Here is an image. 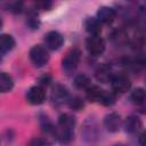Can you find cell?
<instances>
[{
  "label": "cell",
  "mask_w": 146,
  "mask_h": 146,
  "mask_svg": "<svg viewBox=\"0 0 146 146\" xmlns=\"http://www.w3.org/2000/svg\"><path fill=\"white\" fill-rule=\"evenodd\" d=\"M74 127H75V117L68 113L62 114L58 119L56 128H54V135L56 139L62 144L70 143L73 139Z\"/></svg>",
  "instance_id": "1"
},
{
  "label": "cell",
  "mask_w": 146,
  "mask_h": 146,
  "mask_svg": "<svg viewBox=\"0 0 146 146\" xmlns=\"http://www.w3.org/2000/svg\"><path fill=\"white\" fill-rule=\"evenodd\" d=\"M81 59V51L79 48H72L70 49L62 59V67L66 74L73 73Z\"/></svg>",
  "instance_id": "2"
},
{
  "label": "cell",
  "mask_w": 146,
  "mask_h": 146,
  "mask_svg": "<svg viewBox=\"0 0 146 146\" xmlns=\"http://www.w3.org/2000/svg\"><path fill=\"white\" fill-rule=\"evenodd\" d=\"M30 59L32 62V64L35 67H42L44 66L48 60H49V54L48 50L46 49V47L41 46V44H35L30 49L29 52Z\"/></svg>",
  "instance_id": "3"
},
{
  "label": "cell",
  "mask_w": 146,
  "mask_h": 146,
  "mask_svg": "<svg viewBox=\"0 0 146 146\" xmlns=\"http://www.w3.org/2000/svg\"><path fill=\"white\" fill-rule=\"evenodd\" d=\"M111 87L114 94H124L131 88V80L125 74H116L111 80Z\"/></svg>",
  "instance_id": "4"
},
{
  "label": "cell",
  "mask_w": 146,
  "mask_h": 146,
  "mask_svg": "<svg viewBox=\"0 0 146 146\" xmlns=\"http://www.w3.org/2000/svg\"><path fill=\"white\" fill-rule=\"evenodd\" d=\"M87 50L92 56H99L105 50V41L99 35H91L86 41Z\"/></svg>",
  "instance_id": "5"
},
{
  "label": "cell",
  "mask_w": 146,
  "mask_h": 146,
  "mask_svg": "<svg viewBox=\"0 0 146 146\" xmlns=\"http://www.w3.org/2000/svg\"><path fill=\"white\" fill-rule=\"evenodd\" d=\"M46 48L50 50H58L64 43V36L57 31H49L43 38Z\"/></svg>",
  "instance_id": "6"
},
{
  "label": "cell",
  "mask_w": 146,
  "mask_h": 146,
  "mask_svg": "<svg viewBox=\"0 0 146 146\" xmlns=\"http://www.w3.org/2000/svg\"><path fill=\"white\" fill-rule=\"evenodd\" d=\"M46 99V92L41 86H33L26 92V100L32 105H40Z\"/></svg>",
  "instance_id": "7"
},
{
  "label": "cell",
  "mask_w": 146,
  "mask_h": 146,
  "mask_svg": "<svg viewBox=\"0 0 146 146\" xmlns=\"http://www.w3.org/2000/svg\"><path fill=\"white\" fill-rule=\"evenodd\" d=\"M114 76L113 68L110 64H100L95 71V78L98 82L108 83L111 82L112 78Z\"/></svg>",
  "instance_id": "8"
},
{
  "label": "cell",
  "mask_w": 146,
  "mask_h": 146,
  "mask_svg": "<svg viewBox=\"0 0 146 146\" xmlns=\"http://www.w3.org/2000/svg\"><path fill=\"white\" fill-rule=\"evenodd\" d=\"M51 100L55 105H62L68 100V91L63 84H55L51 91Z\"/></svg>",
  "instance_id": "9"
},
{
  "label": "cell",
  "mask_w": 146,
  "mask_h": 146,
  "mask_svg": "<svg viewBox=\"0 0 146 146\" xmlns=\"http://www.w3.org/2000/svg\"><path fill=\"white\" fill-rule=\"evenodd\" d=\"M121 124H122L121 116L115 112H112L104 117V125H105L106 130L110 132L119 131L121 128Z\"/></svg>",
  "instance_id": "10"
},
{
  "label": "cell",
  "mask_w": 146,
  "mask_h": 146,
  "mask_svg": "<svg viewBox=\"0 0 146 146\" xmlns=\"http://www.w3.org/2000/svg\"><path fill=\"white\" fill-rule=\"evenodd\" d=\"M116 17V11L111 8V7H107V6H103L100 7L98 10H97V19L100 22V23H104V24H111L114 22Z\"/></svg>",
  "instance_id": "11"
},
{
  "label": "cell",
  "mask_w": 146,
  "mask_h": 146,
  "mask_svg": "<svg viewBox=\"0 0 146 146\" xmlns=\"http://www.w3.org/2000/svg\"><path fill=\"white\" fill-rule=\"evenodd\" d=\"M124 130L128 132V133H137L141 127H143V123L140 121V119L138 116H135V115H130L125 119L124 123Z\"/></svg>",
  "instance_id": "12"
},
{
  "label": "cell",
  "mask_w": 146,
  "mask_h": 146,
  "mask_svg": "<svg viewBox=\"0 0 146 146\" xmlns=\"http://www.w3.org/2000/svg\"><path fill=\"white\" fill-rule=\"evenodd\" d=\"M84 29L91 35H99L102 32V23L96 17H88L84 21Z\"/></svg>",
  "instance_id": "13"
},
{
  "label": "cell",
  "mask_w": 146,
  "mask_h": 146,
  "mask_svg": "<svg viewBox=\"0 0 146 146\" xmlns=\"http://www.w3.org/2000/svg\"><path fill=\"white\" fill-rule=\"evenodd\" d=\"M15 47V39L10 34H0V54L8 52Z\"/></svg>",
  "instance_id": "14"
},
{
  "label": "cell",
  "mask_w": 146,
  "mask_h": 146,
  "mask_svg": "<svg viewBox=\"0 0 146 146\" xmlns=\"http://www.w3.org/2000/svg\"><path fill=\"white\" fill-rule=\"evenodd\" d=\"M104 90L98 87V86H89L87 89H86V96H87V99L89 102H99L100 98H102V95H103Z\"/></svg>",
  "instance_id": "15"
},
{
  "label": "cell",
  "mask_w": 146,
  "mask_h": 146,
  "mask_svg": "<svg viewBox=\"0 0 146 146\" xmlns=\"http://www.w3.org/2000/svg\"><path fill=\"white\" fill-rule=\"evenodd\" d=\"M13 78L6 72H0V92H9L13 89Z\"/></svg>",
  "instance_id": "16"
},
{
  "label": "cell",
  "mask_w": 146,
  "mask_h": 146,
  "mask_svg": "<svg viewBox=\"0 0 146 146\" xmlns=\"http://www.w3.org/2000/svg\"><path fill=\"white\" fill-rule=\"evenodd\" d=\"M74 87L76 89H87L90 86V79L87 74L84 73H80L74 78Z\"/></svg>",
  "instance_id": "17"
},
{
  "label": "cell",
  "mask_w": 146,
  "mask_h": 146,
  "mask_svg": "<svg viewBox=\"0 0 146 146\" xmlns=\"http://www.w3.org/2000/svg\"><path fill=\"white\" fill-rule=\"evenodd\" d=\"M130 98H131V100H132L133 104H136V105H143L144 102H145V90L143 88H136L131 92Z\"/></svg>",
  "instance_id": "18"
},
{
  "label": "cell",
  "mask_w": 146,
  "mask_h": 146,
  "mask_svg": "<svg viewBox=\"0 0 146 146\" xmlns=\"http://www.w3.org/2000/svg\"><path fill=\"white\" fill-rule=\"evenodd\" d=\"M99 103H102V104L105 105V106H111V105H113V104L115 103V94L104 90Z\"/></svg>",
  "instance_id": "19"
},
{
  "label": "cell",
  "mask_w": 146,
  "mask_h": 146,
  "mask_svg": "<svg viewBox=\"0 0 146 146\" xmlns=\"http://www.w3.org/2000/svg\"><path fill=\"white\" fill-rule=\"evenodd\" d=\"M26 25L31 29V30H36L40 26V21L38 18V15L34 13H30L27 18H26Z\"/></svg>",
  "instance_id": "20"
},
{
  "label": "cell",
  "mask_w": 146,
  "mask_h": 146,
  "mask_svg": "<svg viewBox=\"0 0 146 146\" xmlns=\"http://www.w3.org/2000/svg\"><path fill=\"white\" fill-rule=\"evenodd\" d=\"M67 102H68V106H70L72 110H74V111H80V110H82L83 106H84L83 99L80 98V97H78V96L70 98Z\"/></svg>",
  "instance_id": "21"
},
{
  "label": "cell",
  "mask_w": 146,
  "mask_h": 146,
  "mask_svg": "<svg viewBox=\"0 0 146 146\" xmlns=\"http://www.w3.org/2000/svg\"><path fill=\"white\" fill-rule=\"evenodd\" d=\"M40 124H41V128L44 131H47V132H49V131L54 132V125L51 124V122H50V120L48 119L47 115H40Z\"/></svg>",
  "instance_id": "22"
},
{
  "label": "cell",
  "mask_w": 146,
  "mask_h": 146,
  "mask_svg": "<svg viewBox=\"0 0 146 146\" xmlns=\"http://www.w3.org/2000/svg\"><path fill=\"white\" fill-rule=\"evenodd\" d=\"M27 146H47V144H46V141H44L43 139H41V138H33V139L29 143Z\"/></svg>",
  "instance_id": "23"
},
{
  "label": "cell",
  "mask_w": 146,
  "mask_h": 146,
  "mask_svg": "<svg viewBox=\"0 0 146 146\" xmlns=\"http://www.w3.org/2000/svg\"><path fill=\"white\" fill-rule=\"evenodd\" d=\"M50 80H51V76L49 75V74H46V75H43V76H41L40 79H39V82H40V84H48L49 82H50Z\"/></svg>",
  "instance_id": "24"
},
{
  "label": "cell",
  "mask_w": 146,
  "mask_h": 146,
  "mask_svg": "<svg viewBox=\"0 0 146 146\" xmlns=\"http://www.w3.org/2000/svg\"><path fill=\"white\" fill-rule=\"evenodd\" d=\"M145 138H146V133H145V132H141V135L139 136V139H138V143H139L140 146H146Z\"/></svg>",
  "instance_id": "25"
},
{
  "label": "cell",
  "mask_w": 146,
  "mask_h": 146,
  "mask_svg": "<svg viewBox=\"0 0 146 146\" xmlns=\"http://www.w3.org/2000/svg\"><path fill=\"white\" fill-rule=\"evenodd\" d=\"M1 27H2V19H1V17H0V30H1Z\"/></svg>",
  "instance_id": "26"
},
{
  "label": "cell",
  "mask_w": 146,
  "mask_h": 146,
  "mask_svg": "<svg viewBox=\"0 0 146 146\" xmlns=\"http://www.w3.org/2000/svg\"><path fill=\"white\" fill-rule=\"evenodd\" d=\"M114 146H125V145H123V144H116V145H114Z\"/></svg>",
  "instance_id": "27"
}]
</instances>
